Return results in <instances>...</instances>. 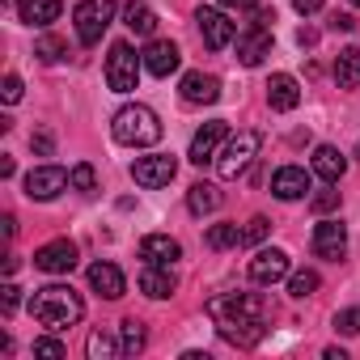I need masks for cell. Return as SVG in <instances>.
I'll use <instances>...</instances> for the list:
<instances>
[{
    "instance_id": "cell-30",
    "label": "cell",
    "mask_w": 360,
    "mask_h": 360,
    "mask_svg": "<svg viewBox=\"0 0 360 360\" xmlns=\"http://www.w3.org/2000/svg\"><path fill=\"white\" fill-rule=\"evenodd\" d=\"M34 56H39V60H47V64H56V60H64V56H68V43H64V39H56V34H43V39L34 43Z\"/></svg>"
},
{
    "instance_id": "cell-41",
    "label": "cell",
    "mask_w": 360,
    "mask_h": 360,
    "mask_svg": "<svg viewBox=\"0 0 360 360\" xmlns=\"http://www.w3.org/2000/svg\"><path fill=\"white\" fill-rule=\"evenodd\" d=\"M221 9H238V13H246V9H259V0H221Z\"/></svg>"
},
{
    "instance_id": "cell-10",
    "label": "cell",
    "mask_w": 360,
    "mask_h": 360,
    "mask_svg": "<svg viewBox=\"0 0 360 360\" xmlns=\"http://www.w3.org/2000/svg\"><path fill=\"white\" fill-rule=\"evenodd\" d=\"M34 267L47 271V276H68V271L77 267V246H72L68 238H56V242L39 246V250H34Z\"/></svg>"
},
{
    "instance_id": "cell-28",
    "label": "cell",
    "mask_w": 360,
    "mask_h": 360,
    "mask_svg": "<svg viewBox=\"0 0 360 360\" xmlns=\"http://www.w3.org/2000/svg\"><path fill=\"white\" fill-rule=\"evenodd\" d=\"M85 352H89V360H110V356H123V343H115L106 330H94L85 339Z\"/></svg>"
},
{
    "instance_id": "cell-18",
    "label": "cell",
    "mask_w": 360,
    "mask_h": 360,
    "mask_svg": "<svg viewBox=\"0 0 360 360\" xmlns=\"http://www.w3.org/2000/svg\"><path fill=\"white\" fill-rule=\"evenodd\" d=\"M174 288H178V276H174L165 263H148V267L140 271V292H144V297L165 301V297H174Z\"/></svg>"
},
{
    "instance_id": "cell-45",
    "label": "cell",
    "mask_w": 360,
    "mask_h": 360,
    "mask_svg": "<svg viewBox=\"0 0 360 360\" xmlns=\"http://www.w3.org/2000/svg\"><path fill=\"white\" fill-rule=\"evenodd\" d=\"M356 157H360V148H356Z\"/></svg>"
},
{
    "instance_id": "cell-14",
    "label": "cell",
    "mask_w": 360,
    "mask_h": 360,
    "mask_svg": "<svg viewBox=\"0 0 360 360\" xmlns=\"http://www.w3.org/2000/svg\"><path fill=\"white\" fill-rule=\"evenodd\" d=\"M343 250H347V229H343L339 221H318V225H314V255L339 263Z\"/></svg>"
},
{
    "instance_id": "cell-37",
    "label": "cell",
    "mask_w": 360,
    "mask_h": 360,
    "mask_svg": "<svg viewBox=\"0 0 360 360\" xmlns=\"http://www.w3.org/2000/svg\"><path fill=\"white\" fill-rule=\"evenodd\" d=\"M0 305H5V314H13L22 305V288L18 284H5V288H0Z\"/></svg>"
},
{
    "instance_id": "cell-25",
    "label": "cell",
    "mask_w": 360,
    "mask_h": 360,
    "mask_svg": "<svg viewBox=\"0 0 360 360\" xmlns=\"http://www.w3.org/2000/svg\"><path fill=\"white\" fill-rule=\"evenodd\" d=\"M335 85L339 89H360V51L356 47H343L335 56Z\"/></svg>"
},
{
    "instance_id": "cell-8",
    "label": "cell",
    "mask_w": 360,
    "mask_h": 360,
    "mask_svg": "<svg viewBox=\"0 0 360 360\" xmlns=\"http://www.w3.org/2000/svg\"><path fill=\"white\" fill-rule=\"evenodd\" d=\"M68 183H72V174H68L64 165H39V169L26 174V200L47 204V200H56Z\"/></svg>"
},
{
    "instance_id": "cell-36",
    "label": "cell",
    "mask_w": 360,
    "mask_h": 360,
    "mask_svg": "<svg viewBox=\"0 0 360 360\" xmlns=\"http://www.w3.org/2000/svg\"><path fill=\"white\" fill-rule=\"evenodd\" d=\"M34 356H51V360H64V343H60V339H34Z\"/></svg>"
},
{
    "instance_id": "cell-32",
    "label": "cell",
    "mask_w": 360,
    "mask_h": 360,
    "mask_svg": "<svg viewBox=\"0 0 360 360\" xmlns=\"http://www.w3.org/2000/svg\"><path fill=\"white\" fill-rule=\"evenodd\" d=\"M68 174H72V187H77V191H85V195H89V191H98V174H94V165H89V161H77Z\"/></svg>"
},
{
    "instance_id": "cell-39",
    "label": "cell",
    "mask_w": 360,
    "mask_h": 360,
    "mask_svg": "<svg viewBox=\"0 0 360 360\" xmlns=\"http://www.w3.org/2000/svg\"><path fill=\"white\" fill-rule=\"evenodd\" d=\"M30 144H34V148H39L43 157H51V148H56V140H51V131H34V136H30Z\"/></svg>"
},
{
    "instance_id": "cell-16",
    "label": "cell",
    "mask_w": 360,
    "mask_h": 360,
    "mask_svg": "<svg viewBox=\"0 0 360 360\" xmlns=\"http://www.w3.org/2000/svg\"><path fill=\"white\" fill-rule=\"evenodd\" d=\"M288 276V255L284 250H259L255 259H250V280L255 284H280Z\"/></svg>"
},
{
    "instance_id": "cell-4",
    "label": "cell",
    "mask_w": 360,
    "mask_h": 360,
    "mask_svg": "<svg viewBox=\"0 0 360 360\" xmlns=\"http://www.w3.org/2000/svg\"><path fill=\"white\" fill-rule=\"evenodd\" d=\"M259 148H263V136H259L255 127H242V131L229 136L225 148L217 153V174H221V178H242V174L250 169V161L259 157Z\"/></svg>"
},
{
    "instance_id": "cell-9",
    "label": "cell",
    "mask_w": 360,
    "mask_h": 360,
    "mask_svg": "<svg viewBox=\"0 0 360 360\" xmlns=\"http://www.w3.org/2000/svg\"><path fill=\"white\" fill-rule=\"evenodd\" d=\"M225 140H229V127H225V119H212V123H204L195 136H191V161L195 165H208V161H217V153L225 148Z\"/></svg>"
},
{
    "instance_id": "cell-38",
    "label": "cell",
    "mask_w": 360,
    "mask_h": 360,
    "mask_svg": "<svg viewBox=\"0 0 360 360\" xmlns=\"http://www.w3.org/2000/svg\"><path fill=\"white\" fill-rule=\"evenodd\" d=\"M339 208V191H318L314 195V212H335Z\"/></svg>"
},
{
    "instance_id": "cell-2",
    "label": "cell",
    "mask_w": 360,
    "mask_h": 360,
    "mask_svg": "<svg viewBox=\"0 0 360 360\" xmlns=\"http://www.w3.org/2000/svg\"><path fill=\"white\" fill-rule=\"evenodd\" d=\"M30 314L34 322H43L47 330H68L85 318V301L81 292H72L68 284H47V288H34L30 297Z\"/></svg>"
},
{
    "instance_id": "cell-31",
    "label": "cell",
    "mask_w": 360,
    "mask_h": 360,
    "mask_svg": "<svg viewBox=\"0 0 360 360\" xmlns=\"http://www.w3.org/2000/svg\"><path fill=\"white\" fill-rule=\"evenodd\" d=\"M288 292H292L297 301L314 297V292H318V271H297V276H288Z\"/></svg>"
},
{
    "instance_id": "cell-11",
    "label": "cell",
    "mask_w": 360,
    "mask_h": 360,
    "mask_svg": "<svg viewBox=\"0 0 360 360\" xmlns=\"http://www.w3.org/2000/svg\"><path fill=\"white\" fill-rule=\"evenodd\" d=\"M271 195L284 200V204L305 200V195H309V174H305L301 165H280V169L271 174Z\"/></svg>"
},
{
    "instance_id": "cell-15",
    "label": "cell",
    "mask_w": 360,
    "mask_h": 360,
    "mask_svg": "<svg viewBox=\"0 0 360 360\" xmlns=\"http://www.w3.org/2000/svg\"><path fill=\"white\" fill-rule=\"evenodd\" d=\"M178 94H183V102H191V106H212L221 98V81L212 72H187L183 85H178Z\"/></svg>"
},
{
    "instance_id": "cell-33",
    "label": "cell",
    "mask_w": 360,
    "mask_h": 360,
    "mask_svg": "<svg viewBox=\"0 0 360 360\" xmlns=\"http://www.w3.org/2000/svg\"><path fill=\"white\" fill-rule=\"evenodd\" d=\"M267 233H271V221H267V217H250L246 229H242V246H259Z\"/></svg>"
},
{
    "instance_id": "cell-34",
    "label": "cell",
    "mask_w": 360,
    "mask_h": 360,
    "mask_svg": "<svg viewBox=\"0 0 360 360\" xmlns=\"http://www.w3.org/2000/svg\"><path fill=\"white\" fill-rule=\"evenodd\" d=\"M335 330L360 335V309H339V314H335Z\"/></svg>"
},
{
    "instance_id": "cell-44",
    "label": "cell",
    "mask_w": 360,
    "mask_h": 360,
    "mask_svg": "<svg viewBox=\"0 0 360 360\" xmlns=\"http://www.w3.org/2000/svg\"><path fill=\"white\" fill-rule=\"evenodd\" d=\"M352 5H360V0H352Z\"/></svg>"
},
{
    "instance_id": "cell-23",
    "label": "cell",
    "mask_w": 360,
    "mask_h": 360,
    "mask_svg": "<svg viewBox=\"0 0 360 360\" xmlns=\"http://www.w3.org/2000/svg\"><path fill=\"white\" fill-rule=\"evenodd\" d=\"M60 13H64V0H22L18 5V18L26 26H51Z\"/></svg>"
},
{
    "instance_id": "cell-24",
    "label": "cell",
    "mask_w": 360,
    "mask_h": 360,
    "mask_svg": "<svg viewBox=\"0 0 360 360\" xmlns=\"http://www.w3.org/2000/svg\"><path fill=\"white\" fill-rule=\"evenodd\" d=\"M225 204V191L217 187V183H195L191 191H187V208H191V217H208V212H217Z\"/></svg>"
},
{
    "instance_id": "cell-5",
    "label": "cell",
    "mask_w": 360,
    "mask_h": 360,
    "mask_svg": "<svg viewBox=\"0 0 360 360\" xmlns=\"http://www.w3.org/2000/svg\"><path fill=\"white\" fill-rule=\"evenodd\" d=\"M72 22H77V39L85 47L102 43L106 26L115 22V0H81V5L72 9Z\"/></svg>"
},
{
    "instance_id": "cell-19",
    "label": "cell",
    "mask_w": 360,
    "mask_h": 360,
    "mask_svg": "<svg viewBox=\"0 0 360 360\" xmlns=\"http://www.w3.org/2000/svg\"><path fill=\"white\" fill-rule=\"evenodd\" d=\"M89 288L102 292L106 301H119V297L127 292V280H123V271H119L115 263H94V267H89Z\"/></svg>"
},
{
    "instance_id": "cell-22",
    "label": "cell",
    "mask_w": 360,
    "mask_h": 360,
    "mask_svg": "<svg viewBox=\"0 0 360 360\" xmlns=\"http://www.w3.org/2000/svg\"><path fill=\"white\" fill-rule=\"evenodd\" d=\"M343 169H347V157H343L335 144H318V148H314V174L322 178V183H339Z\"/></svg>"
},
{
    "instance_id": "cell-20",
    "label": "cell",
    "mask_w": 360,
    "mask_h": 360,
    "mask_svg": "<svg viewBox=\"0 0 360 360\" xmlns=\"http://www.w3.org/2000/svg\"><path fill=\"white\" fill-rule=\"evenodd\" d=\"M297 102H301V85H297V77L276 72V77L267 81V106H271V110H297Z\"/></svg>"
},
{
    "instance_id": "cell-12",
    "label": "cell",
    "mask_w": 360,
    "mask_h": 360,
    "mask_svg": "<svg viewBox=\"0 0 360 360\" xmlns=\"http://www.w3.org/2000/svg\"><path fill=\"white\" fill-rule=\"evenodd\" d=\"M195 22H200V34H204V43H208L212 51H225V47L233 43V34H238V26H233L221 9H200Z\"/></svg>"
},
{
    "instance_id": "cell-26",
    "label": "cell",
    "mask_w": 360,
    "mask_h": 360,
    "mask_svg": "<svg viewBox=\"0 0 360 360\" xmlns=\"http://www.w3.org/2000/svg\"><path fill=\"white\" fill-rule=\"evenodd\" d=\"M123 26H127L131 34L148 39V34L157 30V18H153V9L144 5V0H127V5H123Z\"/></svg>"
},
{
    "instance_id": "cell-21",
    "label": "cell",
    "mask_w": 360,
    "mask_h": 360,
    "mask_svg": "<svg viewBox=\"0 0 360 360\" xmlns=\"http://www.w3.org/2000/svg\"><path fill=\"white\" fill-rule=\"evenodd\" d=\"M140 259L144 263H174V259H183V246H178L169 233H148L144 242H140Z\"/></svg>"
},
{
    "instance_id": "cell-27",
    "label": "cell",
    "mask_w": 360,
    "mask_h": 360,
    "mask_svg": "<svg viewBox=\"0 0 360 360\" xmlns=\"http://www.w3.org/2000/svg\"><path fill=\"white\" fill-rule=\"evenodd\" d=\"M119 343H123V356H136V352H144V343H148V335H144V322H136V318H123V326H119Z\"/></svg>"
},
{
    "instance_id": "cell-40",
    "label": "cell",
    "mask_w": 360,
    "mask_h": 360,
    "mask_svg": "<svg viewBox=\"0 0 360 360\" xmlns=\"http://www.w3.org/2000/svg\"><path fill=\"white\" fill-rule=\"evenodd\" d=\"M322 5H326V0H292V9H297L301 18H309V13H318Z\"/></svg>"
},
{
    "instance_id": "cell-29",
    "label": "cell",
    "mask_w": 360,
    "mask_h": 360,
    "mask_svg": "<svg viewBox=\"0 0 360 360\" xmlns=\"http://www.w3.org/2000/svg\"><path fill=\"white\" fill-rule=\"evenodd\" d=\"M212 250H229V246H242V229L238 225H229V221H221V225H212L208 229V238H204Z\"/></svg>"
},
{
    "instance_id": "cell-3",
    "label": "cell",
    "mask_w": 360,
    "mask_h": 360,
    "mask_svg": "<svg viewBox=\"0 0 360 360\" xmlns=\"http://www.w3.org/2000/svg\"><path fill=\"white\" fill-rule=\"evenodd\" d=\"M110 131H115V140L119 144H127V148H148V144H157L161 140V119H157V110H148V106H123L115 119H110Z\"/></svg>"
},
{
    "instance_id": "cell-42",
    "label": "cell",
    "mask_w": 360,
    "mask_h": 360,
    "mask_svg": "<svg viewBox=\"0 0 360 360\" xmlns=\"http://www.w3.org/2000/svg\"><path fill=\"white\" fill-rule=\"evenodd\" d=\"M330 26H335V30H352V26H356V18H352V13H335V18H330Z\"/></svg>"
},
{
    "instance_id": "cell-7",
    "label": "cell",
    "mask_w": 360,
    "mask_h": 360,
    "mask_svg": "<svg viewBox=\"0 0 360 360\" xmlns=\"http://www.w3.org/2000/svg\"><path fill=\"white\" fill-rule=\"evenodd\" d=\"M174 174H178V161H174V153L136 157V165H131L136 187H144V191H161V187H169V183H174Z\"/></svg>"
},
{
    "instance_id": "cell-13",
    "label": "cell",
    "mask_w": 360,
    "mask_h": 360,
    "mask_svg": "<svg viewBox=\"0 0 360 360\" xmlns=\"http://www.w3.org/2000/svg\"><path fill=\"white\" fill-rule=\"evenodd\" d=\"M263 56H271V26L250 22V26L238 34V60H242L246 68H255V64H263Z\"/></svg>"
},
{
    "instance_id": "cell-35",
    "label": "cell",
    "mask_w": 360,
    "mask_h": 360,
    "mask_svg": "<svg viewBox=\"0 0 360 360\" xmlns=\"http://www.w3.org/2000/svg\"><path fill=\"white\" fill-rule=\"evenodd\" d=\"M22 89H26V85H22V77H13V72H9V77H5V85H0V98L13 106V102H22Z\"/></svg>"
},
{
    "instance_id": "cell-6",
    "label": "cell",
    "mask_w": 360,
    "mask_h": 360,
    "mask_svg": "<svg viewBox=\"0 0 360 360\" xmlns=\"http://www.w3.org/2000/svg\"><path fill=\"white\" fill-rule=\"evenodd\" d=\"M140 68H144V56H136L127 43H115L106 56V85L115 94H131L140 85Z\"/></svg>"
},
{
    "instance_id": "cell-17",
    "label": "cell",
    "mask_w": 360,
    "mask_h": 360,
    "mask_svg": "<svg viewBox=\"0 0 360 360\" xmlns=\"http://www.w3.org/2000/svg\"><path fill=\"white\" fill-rule=\"evenodd\" d=\"M178 64H183V56H178V47H174L169 39H153V43L144 47V72L169 77V72H178Z\"/></svg>"
},
{
    "instance_id": "cell-1",
    "label": "cell",
    "mask_w": 360,
    "mask_h": 360,
    "mask_svg": "<svg viewBox=\"0 0 360 360\" xmlns=\"http://www.w3.org/2000/svg\"><path fill=\"white\" fill-rule=\"evenodd\" d=\"M208 314H212L221 339L233 343V347H255V343L267 335V305H263V297H255V292H225V297H212V301H208Z\"/></svg>"
},
{
    "instance_id": "cell-43",
    "label": "cell",
    "mask_w": 360,
    "mask_h": 360,
    "mask_svg": "<svg viewBox=\"0 0 360 360\" xmlns=\"http://www.w3.org/2000/svg\"><path fill=\"white\" fill-rule=\"evenodd\" d=\"M0 178H13V157H0Z\"/></svg>"
}]
</instances>
